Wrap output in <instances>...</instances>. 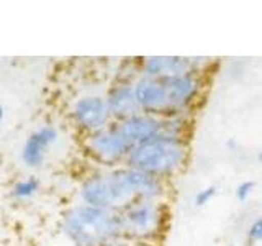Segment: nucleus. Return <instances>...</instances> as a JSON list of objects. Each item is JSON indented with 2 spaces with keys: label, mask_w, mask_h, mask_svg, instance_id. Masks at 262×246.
Segmentation results:
<instances>
[{
  "label": "nucleus",
  "mask_w": 262,
  "mask_h": 246,
  "mask_svg": "<svg viewBox=\"0 0 262 246\" xmlns=\"http://www.w3.org/2000/svg\"><path fill=\"white\" fill-rule=\"evenodd\" d=\"M185 63L179 57H149L146 61L144 71L146 77L152 79H167L184 74Z\"/></svg>",
  "instance_id": "f8f14e48"
},
{
  "label": "nucleus",
  "mask_w": 262,
  "mask_h": 246,
  "mask_svg": "<svg viewBox=\"0 0 262 246\" xmlns=\"http://www.w3.org/2000/svg\"><path fill=\"white\" fill-rule=\"evenodd\" d=\"M162 82L166 86L170 107H180L187 104L196 90V80L192 76H187V74L162 79Z\"/></svg>",
  "instance_id": "9b49d317"
},
{
  "label": "nucleus",
  "mask_w": 262,
  "mask_h": 246,
  "mask_svg": "<svg viewBox=\"0 0 262 246\" xmlns=\"http://www.w3.org/2000/svg\"><path fill=\"white\" fill-rule=\"evenodd\" d=\"M85 146L89 153L97 161L105 164H113L120 161L121 158H125V156L128 158L129 151L133 150V146L118 131L117 125L106 127L100 131H97V133L89 135Z\"/></svg>",
  "instance_id": "39448f33"
},
{
  "label": "nucleus",
  "mask_w": 262,
  "mask_h": 246,
  "mask_svg": "<svg viewBox=\"0 0 262 246\" xmlns=\"http://www.w3.org/2000/svg\"><path fill=\"white\" fill-rule=\"evenodd\" d=\"M252 189H254V182H251V180H246V182L239 184V186H237V191H236L237 199H239L241 202L248 200V197L251 195Z\"/></svg>",
  "instance_id": "2eb2a0df"
},
{
  "label": "nucleus",
  "mask_w": 262,
  "mask_h": 246,
  "mask_svg": "<svg viewBox=\"0 0 262 246\" xmlns=\"http://www.w3.org/2000/svg\"><path fill=\"white\" fill-rule=\"evenodd\" d=\"M184 158V145L177 138L159 135L143 145L135 146L128 154V164L129 168L158 177L180 168Z\"/></svg>",
  "instance_id": "7ed1b4c3"
},
{
  "label": "nucleus",
  "mask_w": 262,
  "mask_h": 246,
  "mask_svg": "<svg viewBox=\"0 0 262 246\" xmlns=\"http://www.w3.org/2000/svg\"><path fill=\"white\" fill-rule=\"evenodd\" d=\"M38 191H39V180L35 176H30L27 179L18 180V182L13 186L12 194L16 199L23 200V199H30V197H33Z\"/></svg>",
  "instance_id": "ddd939ff"
},
{
  "label": "nucleus",
  "mask_w": 262,
  "mask_h": 246,
  "mask_svg": "<svg viewBox=\"0 0 262 246\" xmlns=\"http://www.w3.org/2000/svg\"><path fill=\"white\" fill-rule=\"evenodd\" d=\"M251 236L254 240H262V218L256 220L251 227Z\"/></svg>",
  "instance_id": "dca6fc26"
},
{
  "label": "nucleus",
  "mask_w": 262,
  "mask_h": 246,
  "mask_svg": "<svg viewBox=\"0 0 262 246\" xmlns=\"http://www.w3.org/2000/svg\"><path fill=\"white\" fill-rule=\"evenodd\" d=\"M117 128L133 148L162 135V123L152 115L138 113L135 117H129L117 123Z\"/></svg>",
  "instance_id": "0eeeda50"
},
{
  "label": "nucleus",
  "mask_w": 262,
  "mask_h": 246,
  "mask_svg": "<svg viewBox=\"0 0 262 246\" xmlns=\"http://www.w3.org/2000/svg\"><path fill=\"white\" fill-rule=\"evenodd\" d=\"M215 192H216V187H215V186L203 189V191H200L199 194H196V197H195V203L199 205V207H202V205H205V203H208L211 197L215 195Z\"/></svg>",
  "instance_id": "4468645a"
},
{
  "label": "nucleus",
  "mask_w": 262,
  "mask_h": 246,
  "mask_svg": "<svg viewBox=\"0 0 262 246\" xmlns=\"http://www.w3.org/2000/svg\"><path fill=\"white\" fill-rule=\"evenodd\" d=\"M62 230L76 246H92L117 240L121 238L120 212L80 203L66 212Z\"/></svg>",
  "instance_id": "f03ea898"
},
{
  "label": "nucleus",
  "mask_w": 262,
  "mask_h": 246,
  "mask_svg": "<svg viewBox=\"0 0 262 246\" xmlns=\"http://www.w3.org/2000/svg\"><path fill=\"white\" fill-rule=\"evenodd\" d=\"M57 130L54 127L45 125L27 138L21 150V159L28 168H38L45 162L48 150L57 141Z\"/></svg>",
  "instance_id": "6e6552de"
},
{
  "label": "nucleus",
  "mask_w": 262,
  "mask_h": 246,
  "mask_svg": "<svg viewBox=\"0 0 262 246\" xmlns=\"http://www.w3.org/2000/svg\"><path fill=\"white\" fill-rule=\"evenodd\" d=\"M259 158H260V162H262V151H260V156H259Z\"/></svg>",
  "instance_id": "6ab92c4d"
},
{
  "label": "nucleus",
  "mask_w": 262,
  "mask_h": 246,
  "mask_svg": "<svg viewBox=\"0 0 262 246\" xmlns=\"http://www.w3.org/2000/svg\"><path fill=\"white\" fill-rule=\"evenodd\" d=\"M135 95L139 109L147 112H162L170 109L169 97L162 79L144 77L135 86Z\"/></svg>",
  "instance_id": "1a4fd4ad"
},
{
  "label": "nucleus",
  "mask_w": 262,
  "mask_h": 246,
  "mask_svg": "<svg viewBox=\"0 0 262 246\" xmlns=\"http://www.w3.org/2000/svg\"><path fill=\"white\" fill-rule=\"evenodd\" d=\"M106 107H108L112 117L120 118V121L138 115L139 105L135 95V87L128 84L115 87L110 92L108 98H106Z\"/></svg>",
  "instance_id": "9d476101"
},
{
  "label": "nucleus",
  "mask_w": 262,
  "mask_h": 246,
  "mask_svg": "<svg viewBox=\"0 0 262 246\" xmlns=\"http://www.w3.org/2000/svg\"><path fill=\"white\" fill-rule=\"evenodd\" d=\"M121 236L147 240L159 232L161 209L154 200H139L120 212Z\"/></svg>",
  "instance_id": "20e7f679"
},
{
  "label": "nucleus",
  "mask_w": 262,
  "mask_h": 246,
  "mask_svg": "<svg viewBox=\"0 0 262 246\" xmlns=\"http://www.w3.org/2000/svg\"><path fill=\"white\" fill-rule=\"evenodd\" d=\"M92 246H131V244L126 241H121L120 238H117V240H110V241H105L100 244H92Z\"/></svg>",
  "instance_id": "f3484780"
},
{
  "label": "nucleus",
  "mask_w": 262,
  "mask_h": 246,
  "mask_svg": "<svg viewBox=\"0 0 262 246\" xmlns=\"http://www.w3.org/2000/svg\"><path fill=\"white\" fill-rule=\"evenodd\" d=\"M80 199L87 205L121 212L139 200H154L161 194V182L133 168L87 177L80 186Z\"/></svg>",
  "instance_id": "f257e3e1"
},
{
  "label": "nucleus",
  "mask_w": 262,
  "mask_h": 246,
  "mask_svg": "<svg viewBox=\"0 0 262 246\" xmlns=\"http://www.w3.org/2000/svg\"><path fill=\"white\" fill-rule=\"evenodd\" d=\"M110 112L106 107V100L97 95H85L79 98L72 109V118L77 127L89 131L90 135L97 133L108 127Z\"/></svg>",
  "instance_id": "423d86ee"
},
{
  "label": "nucleus",
  "mask_w": 262,
  "mask_h": 246,
  "mask_svg": "<svg viewBox=\"0 0 262 246\" xmlns=\"http://www.w3.org/2000/svg\"><path fill=\"white\" fill-rule=\"evenodd\" d=\"M2 120H4V107L0 105V121H2Z\"/></svg>",
  "instance_id": "a211bd4d"
}]
</instances>
